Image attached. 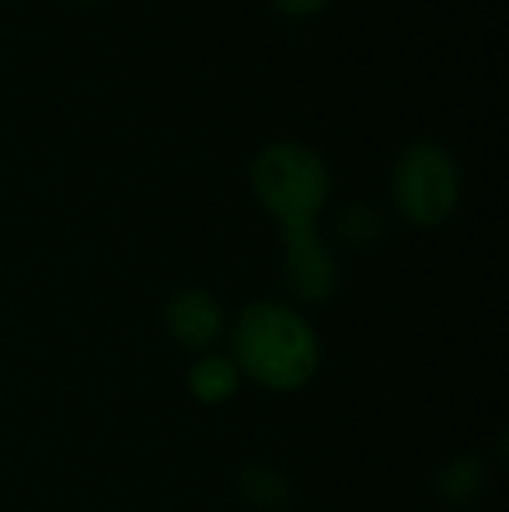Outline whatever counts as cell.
I'll return each mask as SVG.
<instances>
[{"mask_svg":"<svg viewBox=\"0 0 509 512\" xmlns=\"http://www.w3.org/2000/svg\"><path fill=\"white\" fill-rule=\"evenodd\" d=\"M231 352L241 377L269 394H297L321 370V335L311 317L290 300H252L238 310Z\"/></svg>","mask_w":509,"mask_h":512,"instance_id":"6da1fadb","label":"cell"},{"mask_svg":"<svg viewBox=\"0 0 509 512\" xmlns=\"http://www.w3.org/2000/svg\"><path fill=\"white\" fill-rule=\"evenodd\" d=\"M248 185L276 227L318 223L332 203V168L311 143L300 140L265 143L248 164Z\"/></svg>","mask_w":509,"mask_h":512,"instance_id":"7a4b0ae2","label":"cell"},{"mask_svg":"<svg viewBox=\"0 0 509 512\" xmlns=\"http://www.w3.org/2000/svg\"><path fill=\"white\" fill-rule=\"evenodd\" d=\"M391 206L408 227L415 230H436L457 213L464 196V178L461 164L450 154V147H443L440 140H419L405 143L394 154L391 178Z\"/></svg>","mask_w":509,"mask_h":512,"instance_id":"3957f363","label":"cell"},{"mask_svg":"<svg viewBox=\"0 0 509 512\" xmlns=\"http://www.w3.org/2000/svg\"><path fill=\"white\" fill-rule=\"evenodd\" d=\"M279 241V283L293 307H321L339 293L342 269L335 244L318 230V223L276 227Z\"/></svg>","mask_w":509,"mask_h":512,"instance_id":"277c9868","label":"cell"},{"mask_svg":"<svg viewBox=\"0 0 509 512\" xmlns=\"http://www.w3.org/2000/svg\"><path fill=\"white\" fill-rule=\"evenodd\" d=\"M161 324L164 335L192 356L213 352L231 328L224 300L206 286H182L171 293L161 307Z\"/></svg>","mask_w":509,"mask_h":512,"instance_id":"5b68a950","label":"cell"},{"mask_svg":"<svg viewBox=\"0 0 509 512\" xmlns=\"http://www.w3.org/2000/svg\"><path fill=\"white\" fill-rule=\"evenodd\" d=\"M245 387L238 363H234L227 352L213 349L203 356H192L189 370H185V391L196 405L203 408H220L227 401H234Z\"/></svg>","mask_w":509,"mask_h":512,"instance_id":"8992f818","label":"cell"},{"mask_svg":"<svg viewBox=\"0 0 509 512\" xmlns=\"http://www.w3.org/2000/svg\"><path fill=\"white\" fill-rule=\"evenodd\" d=\"M492 467L478 453H454L433 474V495L447 509H464L489 492Z\"/></svg>","mask_w":509,"mask_h":512,"instance_id":"52a82bcc","label":"cell"},{"mask_svg":"<svg viewBox=\"0 0 509 512\" xmlns=\"http://www.w3.org/2000/svg\"><path fill=\"white\" fill-rule=\"evenodd\" d=\"M234 495L252 512H290L293 481L272 464H245L234 474Z\"/></svg>","mask_w":509,"mask_h":512,"instance_id":"ba28073f","label":"cell"},{"mask_svg":"<svg viewBox=\"0 0 509 512\" xmlns=\"http://www.w3.org/2000/svg\"><path fill=\"white\" fill-rule=\"evenodd\" d=\"M332 234L339 244L353 251H363V248H374V244L384 241L387 234V220L377 206L370 203H349L335 213L332 220Z\"/></svg>","mask_w":509,"mask_h":512,"instance_id":"9c48e42d","label":"cell"},{"mask_svg":"<svg viewBox=\"0 0 509 512\" xmlns=\"http://www.w3.org/2000/svg\"><path fill=\"white\" fill-rule=\"evenodd\" d=\"M272 7H276L283 18H314V14H321L325 11L332 0H269Z\"/></svg>","mask_w":509,"mask_h":512,"instance_id":"30bf717a","label":"cell"},{"mask_svg":"<svg viewBox=\"0 0 509 512\" xmlns=\"http://www.w3.org/2000/svg\"><path fill=\"white\" fill-rule=\"evenodd\" d=\"M77 4H105V0H77Z\"/></svg>","mask_w":509,"mask_h":512,"instance_id":"8fae6325","label":"cell"}]
</instances>
